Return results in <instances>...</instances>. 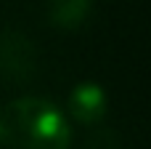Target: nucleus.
Listing matches in <instances>:
<instances>
[{
    "label": "nucleus",
    "instance_id": "obj_3",
    "mask_svg": "<svg viewBox=\"0 0 151 149\" xmlns=\"http://www.w3.org/2000/svg\"><path fill=\"white\" fill-rule=\"evenodd\" d=\"M90 13V0H50L48 16L56 27L61 29H74L80 27Z\"/></svg>",
    "mask_w": 151,
    "mask_h": 149
},
{
    "label": "nucleus",
    "instance_id": "obj_2",
    "mask_svg": "<svg viewBox=\"0 0 151 149\" xmlns=\"http://www.w3.org/2000/svg\"><path fill=\"white\" fill-rule=\"evenodd\" d=\"M66 109H69L72 120H77L82 125H96L106 115V91L98 83H77L69 93Z\"/></svg>",
    "mask_w": 151,
    "mask_h": 149
},
{
    "label": "nucleus",
    "instance_id": "obj_1",
    "mask_svg": "<svg viewBox=\"0 0 151 149\" xmlns=\"http://www.w3.org/2000/svg\"><path fill=\"white\" fill-rule=\"evenodd\" d=\"M66 115L48 99L24 96L0 107V149H69Z\"/></svg>",
    "mask_w": 151,
    "mask_h": 149
}]
</instances>
